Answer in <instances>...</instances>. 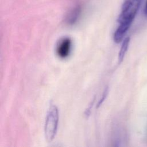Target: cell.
<instances>
[{
    "mask_svg": "<svg viewBox=\"0 0 147 147\" xmlns=\"http://www.w3.org/2000/svg\"><path fill=\"white\" fill-rule=\"evenodd\" d=\"M72 42L69 37L61 38L57 43L56 47V53L57 56L62 59L67 57L70 53Z\"/></svg>",
    "mask_w": 147,
    "mask_h": 147,
    "instance_id": "3",
    "label": "cell"
},
{
    "mask_svg": "<svg viewBox=\"0 0 147 147\" xmlns=\"http://www.w3.org/2000/svg\"><path fill=\"white\" fill-rule=\"evenodd\" d=\"M81 11V6L80 5H77L67 13L65 18V22L69 25L75 24L79 19Z\"/></svg>",
    "mask_w": 147,
    "mask_h": 147,
    "instance_id": "4",
    "label": "cell"
},
{
    "mask_svg": "<svg viewBox=\"0 0 147 147\" xmlns=\"http://www.w3.org/2000/svg\"><path fill=\"white\" fill-rule=\"evenodd\" d=\"M59 111L56 106L51 103L44 125L45 137L48 142H51L56 134L59 122Z\"/></svg>",
    "mask_w": 147,
    "mask_h": 147,
    "instance_id": "2",
    "label": "cell"
},
{
    "mask_svg": "<svg viewBox=\"0 0 147 147\" xmlns=\"http://www.w3.org/2000/svg\"><path fill=\"white\" fill-rule=\"evenodd\" d=\"M145 13L146 14V15H147V0L146 1V3H145Z\"/></svg>",
    "mask_w": 147,
    "mask_h": 147,
    "instance_id": "7",
    "label": "cell"
},
{
    "mask_svg": "<svg viewBox=\"0 0 147 147\" xmlns=\"http://www.w3.org/2000/svg\"><path fill=\"white\" fill-rule=\"evenodd\" d=\"M143 0H124L118 18L119 25L114 34V41L120 42L133 22Z\"/></svg>",
    "mask_w": 147,
    "mask_h": 147,
    "instance_id": "1",
    "label": "cell"
},
{
    "mask_svg": "<svg viewBox=\"0 0 147 147\" xmlns=\"http://www.w3.org/2000/svg\"><path fill=\"white\" fill-rule=\"evenodd\" d=\"M130 42V38L129 37H126L122 42V46L121 47L120 51L118 53V61L119 63H121L125 57V55L127 52V50L129 47V44Z\"/></svg>",
    "mask_w": 147,
    "mask_h": 147,
    "instance_id": "5",
    "label": "cell"
},
{
    "mask_svg": "<svg viewBox=\"0 0 147 147\" xmlns=\"http://www.w3.org/2000/svg\"><path fill=\"white\" fill-rule=\"evenodd\" d=\"M108 92H109V88H108V87H106V88H105V90L103 91V93L102 94V98L99 100V102H98V103L97 104V106H96L97 108L101 106V105L102 104V103L104 102V100H105V99H106V96H107V95L108 94Z\"/></svg>",
    "mask_w": 147,
    "mask_h": 147,
    "instance_id": "6",
    "label": "cell"
}]
</instances>
